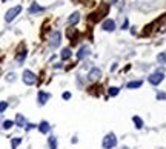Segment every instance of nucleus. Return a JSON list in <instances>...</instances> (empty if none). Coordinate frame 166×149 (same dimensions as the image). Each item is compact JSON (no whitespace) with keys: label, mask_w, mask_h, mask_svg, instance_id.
<instances>
[{"label":"nucleus","mask_w":166,"mask_h":149,"mask_svg":"<svg viewBox=\"0 0 166 149\" xmlns=\"http://www.w3.org/2000/svg\"><path fill=\"white\" fill-rule=\"evenodd\" d=\"M22 78H23V83L28 85V86H32V85L37 83V77H35V74H34L32 71H28V69L23 72V77H22Z\"/></svg>","instance_id":"obj_1"},{"label":"nucleus","mask_w":166,"mask_h":149,"mask_svg":"<svg viewBox=\"0 0 166 149\" xmlns=\"http://www.w3.org/2000/svg\"><path fill=\"white\" fill-rule=\"evenodd\" d=\"M103 148L105 149H112L115 145H117V138H115V135L114 134H108V135H105V138H103Z\"/></svg>","instance_id":"obj_2"},{"label":"nucleus","mask_w":166,"mask_h":149,"mask_svg":"<svg viewBox=\"0 0 166 149\" xmlns=\"http://www.w3.org/2000/svg\"><path fill=\"white\" fill-rule=\"evenodd\" d=\"M20 11H22V6H14V8H11V9H8V12L5 15V20L6 22H12L15 17L20 14Z\"/></svg>","instance_id":"obj_3"},{"label":"nucleus","mask_w":166,"mask_h":149,"mask_svg":"<svg viewBox=\"0 0 166 149\" xmlns=\"http://www.w3.org/2000/svg\"><path fill=\"white\" fill-rule=\"evenodd\" d=\"M106 12H108V5H101V6H100V9L95 11L94 14L91 15V20H92V22H98L103 15H106Z\"/></svg>","instance_id":"obj_4"},{"label":"nucleus","mask_w":166,"mask_h":149,"mask_svg":"<svg viewBox=\"0 0 166 149\" xmlns=\"http://www.w3.org/2000/svg\"><path fill=\"white\" fill-rule=\"evenodd\" d=\"M60 40H62V34L59 31H55L52 32V36H51V40H49V46L54 49V48H57L60 45Z\"/></svg>","instance_id":"obj_5"},{"label":"nucleus","mask_w":166,"mask_h":149,"mask_svg":"<svg viewBox=\"0 0 166 149\" xmlns=\"http://www.w3.org/2000/svg\"><path fill=\"white\" fill-rule=\"evenodd\" d=\"M163 78H165V75H163V72H154V74H151L149 75V83L151 85H159V83H162L163 82Z\"/></svg>","instance_id":"obj_6"},{"label":"nucleus","mask_w":166,"mask_h":149,"mask_svg":"<svg viewBox=\"0 0 166 149\" xmlns=\"http://www.w3.org/2000/svg\"><path fill=\"white\" fill-rule=\"evenodd\" d=\"M101 77V71L98 68H94V69H91L89 71V75H88V78L91 82H95V80H98V78Z\"/></svg>","instance_id":"obj_7"},{"label":"nucleus","mask_w":166,"mask_h":149,"mask_svg":"<svg viewBox=\"0 0 166 149\" xmlns=\"http://www.w3.org/2000/svg\"><path fill=\"white\" fill-rule=\"evenodd\" d=\"M89 51H91V49H89V46H88V45L82 46V48L79 49V52H77V58H80V60H82V58L88 57V56H89Z\"/></svg>","instance_id":"obj_8"},{"label":"nucleus","mask_w":166,"mask_h":149,"mask_svg":"<svg viewBox=\"0 0 166 149\" xmlns=\"http://www.w3.org/2000/svg\"><path fill=\"white\" fill-rule=\"evenodd\" d=\"M49 97H51V95H49L48 92L40 91V92H39V97H37V99H39V104H45L46 102L49 100Z\"/></svg>","instance_id":"obj_9"},{"label":"nucleus","mask_w":166,"mask_h":149,"mask_svg":"<svg viewBox=\"0 0 166 149\" xmlns=\"http://www.w3.org/2000/svg\"><path fill=\"white\" fill-rule=\"evenodd\" d=\"M114 28H115V23H114V20H111V19H108V20H105V23H103V29L105 31H114Z\"/></svg>","instance_id":"obj_10"},{"label":"nucleus","mask_w":166,"mask_h":149,"mask_svg":"<svg viewBox=\"0 0 166 149\" xmlns=\"http://www.w3.org/2000/svg\"><path fill=\"white\" fill-rule=\"evenodd\" d=\"M15 125H17L18 128L26 126V120H25V117L22 115V114H17V115H15Z\"/></svg>","instance_id":"obj_11"},{"label":"nucleus","mask_w":166,"mask_h":149,"mask_svg":"<svg viewBox=\"0 0 166 149\" xmlns=\"http://www.w3.org/2000/svg\"><path fill=\"white\" fill-rule=\"evenodd\" d=\"M49 129H51V126H49L48 121H42V123L39 125V131H40L42 134H48Z\"/></svg>","instance_id":"obj_12"},{"label":"nucleus","mask_w":166,"mask_h":149,"mask_svg":"<svg viewBox=\"0 0 166 149\" xmlns=\"http://www.w3.org/2000/svg\"><path fill=\"white\" fill-rule=\"evenodd\" d=\"M42 11H45V8H42L40 5H37V3H32V5L29 6V12H31V14H35V12H42Z\"/></svg>","instance_id":"obj_13"},{"label":"nucleus","mask_w":166,"mask_h":149,"mask_svg":"<svg viewBox=\"0 0 166 149\" xmlns=\"http://www.w3.org/2000/svg\"><path fill=\"white\" fill-rule=\"evenodd\" d=\"M79 20H80V14H79V12H74V14H71V15H69L68 23H69V25H76Z\"/></svg>","instance_id":"obj_14"},{"label":"nucleus","mask_w":166,"mask_h":149,"mask_svg":"<svg viewBox=\"0 0 166 149\" xmlns=\"http://www.w3.org/2000/svg\"><path fill=\"white\" fill-rule=\"evenodd\" d=\"M142 85H143L142 80H135V82H129L128 83V88H129V89H135V88H140Z\"/></svg>","instance_id":"obj_15"},{"label":"nucleus","mask_w":166,"mask_h":149,"mask_svg":"<svg viewBox=\"0 0 166 149\" xmlns=\"http://www.w3.org/2000/svg\"><path fill=\"white\" fill-rule=\"evenodd\" d=\"M132 121L135 123V128H137V129H142V128H143V120H142L140 117L134 115V117H132Z\"/></svg>","instance_id":"obj_16"},{"label":"nucleus","mask_w":166,"mask_h":149,"mask_svg":"<svg viewBox=\"0 0 166 149\" xmlns=\"http://www.w3.org/2000/svg\"><path fill=\"white\" fill-rule=\"evenodd\" d=\"M48 145H49L51 149H57V138H55L54 135H51V137L48 138Z\"/></svg>","instance_id":"obj_17"},{"label":"nucleus","mask_w":166,"mask_h":149,"mask_svg":"<svg viewBox=\"0 0 166 149\" xmlns=\"http://www.w3.org/2000/svg\"><path fill=\"white\" fill-rule=\"evenodd\" d=\"M25 57H26V49L25 48H22L20 51H18V54H17V62H23V60H25Z\"/></svg>","instance_id":"obj_18"},{"label":"nucleus","mask_w":166,"mask_h":149,"mask_svg":"<svg viewBox=\"0 0 166 149\" xmlns=\"http://www.w3.org/2000/svg\"><path fill=\"white\" fill-rule=\"evenodd\" d=\"M69 57H71V49H69V48H65V49L62 51V58H63V60H68Z\"/></svg>","instance_id":"obj_19"},{"label":"nucleus","mask_w":166,"mask_h":149,"mask_svg":"<svg viewBox=\"0 0 166 149\" xmlns=\"http://www.w3.org/2000/svg\"><path fill=\"white\" fill-rule=\"evenodd\" d=\"M20 143H22V138H20V137H14V138H12V142H11L12 149H15V148H17L18 145H20Z\"/></svg>","instance_id":"obj_20"},{"label":"nucleus","mask_w":166,"mask_h":149,"mask_svg":"<svg viewBox=\"0 0 166 149\" xmlns=\"http://www.w3.org/2000/svg\"><path fill=\"white\" fill-rule=\"evenodd\" d=\"M157 60H159V63L165 65V63H166V52H162V54L157 56Z\"/></svg>","instance_id":"obj_21"},{"label":"nucleus","mask_w":166,"mask_h":149,"mask_svg":"<svg viewBox=\"0 0 166 149\" xmlns=\"http://www.w3.org/2000/svg\"><path fill=\"white\" fill-rule=\"evenodd\" d=\"M12 126H14V121H11V120H5L3 121V129L8 131V129H11Z\"/></svg>","instance_id":"obj_22"},{"label":"nucleus","mask_w":166,"mask_h":149,"mask_svg":"<svg viewBox=\"0 0 166 149\" xmlns=\"http://www.w3.org/2000/svg\"><path fill=\"white\" fill-rule=\"evenodd\" d=\"M118 92H120V89H118V88H109V95H111V97H115V95H118Z\"/></svg>","instance_id":"obj_23"},{"label":"nucleus","mask_w":166,"mask_h":149,"mask_svg":"<svg viewBox=\"0 0 166 149\" xmlns=\"http://www.w3.org/2000/svg\"><path fill=\"white\" fill-rule=\"evenodd\" d=\"M8 108V103L6 102H0V112H3Z\"/></svg>","instance_id":"obj_24"},{"label":"nucleus","mask_w":166,"mask_h":149,"mask_svg":"<svg viewBox=\"0 0 166 149\" xmlns=\"http://www.w3.org/2000/svg\"><path fill=\"white\" fill-rule=\"evenodd\" d=\"M74 36H76V31H74L72 28L68 29V37H69V39H74Z\"/></svg>","instance_id":"obj_25"},{"label":"nucleus","mask_w":166,"mask_h":149,"mask_svg":"<svg viewBox=\"0 0 166 149\" xmlns=\"http://www.w3.org/2000/svg\"><path fill=\"white\" fill-rule=\"evenodd\" d=\"M14 78H15V75H14L12 72H11V74H8V75H6V80H8V82H14Z\"/></svg>","instance_id":"obj_26"},{"label":"nucleus","mask_w":166,"mask_h":149,"mask_svg":"<svg viewBox=\"0 0 166 149\" xmlns=\"http://www.w3.org/2000/svg\"><path fill=\"white\" fill-rule=\"evenodd\" d=\"M157 99H159V100H165L166 99V94L165 92H159V94H157Z\"/></svg>","instance_id":"obj_27"},{"label":"nucleus","mask_w":166,"mask_h":149,"mask_svg":"<svg viewBox=\"0 0 166 149\" xmlns=\"http://www.w3.org/2000/svg\"><path fill=\"white\" fill-rule=\"evenodd\" d=\"M63 99L65 100H69L71 99V92H63Z\"/></svg>","instance_id":"obj_28"},{"label":"nucleus","mask_w":166,"mask_h":149,"mask_svg":"<svg viewBox=\"0 0 166 149\" xmlns=\"http://www.w3.org/2000/svg\"><path fill=\"white\" fill-rule=\"evenodd\" d=\"M34 126H35V125H31V123H29V125H26V129H28V131H29V129H32Z\"/></svg>","instance_id":"obj_29"},{"label":"nucleus","mask_w":166,"mask_h":149,"mask_svg":"<svg viewBox=\"0 0 166 149\" xmlns=\"http://www.w3.org/2000/svg\"><path fill=\"white\" fill-rule=\"evenodd\" d=\"M123 149H129V148H123Z\"/></svg>","instance_id":"obj_30"}]
</instances>
